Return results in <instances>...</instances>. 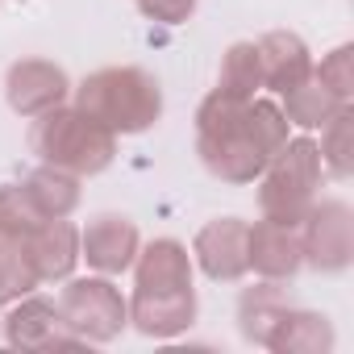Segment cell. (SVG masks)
Masks as SVG:
<instances>
[{
  "mask_svg": "<svg viewBox=\"0 0 354 354\" xmlns=\"http://www.w3.org/2000/svg\"><path fill=\"white\" fill-rule=\"evenodd\" d=\"M288 138L292 125L283 109L267 96L242 100L213 88L196 109V154L213 180L234 188L254 184Z\"/></svg>",
  "mask_w": 354,
  "mask_h": 354,
  "instance_id": "1",
  "label": "cell"
},
{
  "mask_svg": "<svg viewBox=\"0 0 354 354\" xmlns=\"http://www.w3.org/2000/svg\"><path fill=\"white\" fill-rule=\"evenodd\" d=\"M75 92V109L96 117L104 129L121 133H146L162 117V88L146 67H100L92 71Z\"/></svg>",
  "mask_w": 354,
  "mask_h": 354,
  "instance_id": "2",
  "label": "cell"
},
{
  "mask_svg": "<svg viewBox=\"0 0 354 354\" xmlns=\"http://www.w3.org/2000/svg\"><path fill=\"white\" fill-rule=\"evenodd\" d=\"M30 150L38 154V162L71 171L80 180L100 175L113 167L117 158V133L104 129L96 117H88L75 104H59L42 117H34L30 125Z\"/></svg>",
  "mask_w": 354,
  "mask_h": 354,
  "instance_id": "3",
  "label": "cell"
},
{
  "mask_svg": "<svg viewBox=\"0 0 354 354\" xmlns=\"http://www.w3.org/2000/svg\"><path fill=\"white\" fill-rule=\"evenodd\" d=\"M321 175H325V167H321L317 138H308V133L288 138L283 150L259 175V213L279 225H300V217L317 201Z\"/></svg>",
  "mask_w": 354,
  "mask_h": 354,
  "instance_id": "4",
  "label": "cell"
},
{
  "mask_svg": "<svg viewBox=\"0 0 354 354\" xmlns=\"http://www.w3.org/2000/svg\"><path fill=\"white\" fill-rule=\"evenodd\" d=\"M59 292V317L63 329L75 333L84 346H109L129 329V300L113 283V275H84L63 279Z\"/></svg>",
  "mask_w": 354,
  "mask_h": 354,
  "instance_id": "5",
  "label": "cell"
},
{
  "mask_svg": "<svg viewBox=\"0 0 354 354\" xmlns=\"http://www.w3.org/2000/svg\"><path fill=\"white\" fill-rule=\"evenodd\" d=\"M296 234L304 267L317 275H342L354 263V213L346 201H313Z\"/></svg>",
  "mask_w": 354,
  "mask_h": 354,
  "instance_id": "6",
  "label": "cell"
},
{
  "mask_svg": "<svg viewBox=\"0 0 354 354\" xmlns=\"http://www.w3.org/2000/svg\"><path fill=\"white\" fill-rule=\"evenodd\" d=\"M71 96V80L59 63L50 59H17L5 75V100L17 117H42L59 104H67Z\"/></svg>",
  "mask_w": 354,
  "mask_h": 354,
  "instance_id": "7",
  "label": "cell"
},
{
  "mask_svg": "<svg viewBox=\"0 0 354 354\" xmlns=\"http://www.w3.org/2000/svg\"><path fill=\"white\" fill-rule=\"evenodd\" d=\"M246 230L250 221L242 217H217L196 230L192 238V263L213 279V283H238L250 263H246Z\"/></svg>",
  "mask_w": 354,
  "mask_h": 354,
  "instance_id": "8",
  "label": "cell"
},
{
  "mask_svg": "<svg viewBox=\"0 0 354 354\" xmlns=\"http://www.w3.org/2000/svg\"><path fill=\"white\" fill-rule=\"evenodd\" d=\"M138 225L121 213H96L84 230H80V259L96 271V275H125L138 259Z\"/></svg>",
  "mask_w": 354,
  "mask_h": 354,
  "instance_id": "9",
  "label": "cell"
},
{
  "mask_svg": "<svg viewBox=\"0 0 354 354\" xmlns=\"http://www.w3.org/2000/svg\"><path fill=\"white\" fill-rule=\"evenodd\" d=\"M5 342L13 350H63V346H84L75 333L63 329L59 304L46 296H21L5 313Z\"/></svg>",
  "mask_w": 354,
  "mask_h": 354,
  "instance_id": "10",
  "label": "cell"
},
{
  "mask_svg": "<svg viewBox=\"0 0 354 354\" xmlns=\"http://www.w3.org/2000/svg\"><path fill=\"white\" fill-rule=\"evenodd\" d=\"M196 313H201L196 288H162V292L133 288L129 296V325L146 337H180L192 329Z\"/></svg>",
  "mask_w": 354,
  "mask_h": 354,
  "instance_id": "11",
  "label": "cell"
},
{
  "mask_svg": "<svg viewBox=\"0 0 354 354\" xmlns=\"http://www.w3.org/2000/svg\"><path fill=\"white\" fill-rule=\"evenodd\" d=\"M246 263L259 279H283L292 283L304 267L300 254V234L296 225H279V221H254L246 230Z\"/></svg>",
  "mask_w": 354,
  "mask_h": 354,
  "instance_id": "12",
  "label": "cell"
},
{
  "mask_svg": "<svg viewBox=\"0 0 354 354\" xmlns=\"http://www.w3.org/2000/svg\"><path fill=\"white\" fill-rule=\"evenodd\" d=\"M26 250L42 283H63L80 267V230L67 217L42 221L34 234H26Z\"/></svg>",
  "mask_w": 354,
  "mask_h": 354,
  "instance_id": "13",
  "label": "cell"
},
{
  "mask_svg": "<svg viewBox=\"0 0 354 354\" xmlns=\"http://www.w3.org/2000/svg\"><path fill=\"white\" fill-rule=\"evenodd\" d=\"M133 288L142 292H162V288H192V254L180 238H154L146 246H138L133 259Z\"/></svg>",
  "mask_w": 354,
  "mask_h": 354,
  "instance_id": "14",
  "label": "cell"
},
{
  "mask_svg": "<svg viewBox=\"0 0 354 354\" xmlns=\"http://www.w3.org/2000/svg\"><path fill=\"white\" fill-rule=\"evenodd\" d=\"M254 50H259V71H263V88H271V92H288V88H296L308 71H313V50H308V42L300 38V34H292V30H271V34H263L259 42H254Z\"/></svg>",
  "mask_w": 354,
  "mask_h": 354,
  "instance_id": "15",
  "label": "cell"
},
{
  "mask_svg": "<svg viewBox=\"0 0 354 354\" xmlns=\"http://www.w3.org/2000/svg\"><path fill=\"white\" fill-rule=\"evenodd\" d=\"M333 325L325 313H313V308H283L271 337H267V350L271 354H329L333 350Z\"/></svg>",
  "mask_w": 354,
  "mask_h": 354,
  "instance_id": "16",
  "label": "cell"
},
{
  "mask_svg": "<svg viewBox=\"0 0 354 354\" xmlns=\"http://www.w3.org/2000/svg\"><path fill=\"white\" fill-rule=\"evenodd\" d=\"M292 308V288L283 279H259L254 288H242L238 296V329L250 346L267 350V337L279 321V313Z\"/></svg>",
  "mask_w": 354,
  "mask_h": 354,
  "instance_id": "17",
  "label": "cell"
},
{
  "mask_svg": "<svg viewBox=\"0 0 354 354\" xmlns=\"http://www.w3.org/2000/svg\"><path fill=\"white\" fill-rule=\"evenodd\" d=\"M17 184L26 188V196L34 201V209H38L46 221L71 217V213L80 209V196H84V192H80V175L59 171V167H46V162H38L34 171H26Z\"/></svg>",
  "mask_w": 354,
  "mask_h": 354,
  "instance_id": "18",
  "label": "cell"
},
{
  "mask_svg": "<svg viewBox=\"0 0 354 354\" xmlns=\"http://www.w3.org/2000/svg\"><path fill=\"white\" fill-rule=\"evenodd\" d=\"M350 100H342V96H333L321 80H317V71H308L296 88H288L283 92V117H288V125H300L304 133L308 129H321L333 113H342Z\"/></svg>",
  "mask_w": 354,
  "mask_h": 354,
  "instance_id": "19",
  "label": "cell"
},
{
  "mask_svg": "<svg viewBox=\"0 0 354 354\" xmlns=\"http://www.w3.org/2000/svg\"><path fill=\"white\" fill-rule=\"evenodd\" d=\"M38 271L30 263V250H26V238L17 234H0V308H9L13 300L30 296L38 288Z\"/></svg>",
  "mask_w": 354,
  "mask_h": 354,
  "instance_id": "20",
  "label": "cell"
},
{
  "mask_svg": "<svg viewBox=\"0 0 354 354\" xmlns=\"http://www.w3.org/2000/svg\"><path fill=\"white\" fill-rule=\"evenodd\" d=\"M217 92L242 96V100H250V96L263 92V71H259V50H254V42H234V46H225L221 71H217Z\"/></svg>",
  "mask_w": 354,
  "mask_h": 354,
  "instance_id": "21",
  "label": "cell"
},
{
  "mask_svg": "<svg viewBox=\"0 0 354 354\" xmlns=\"http://www.w3.org/2000/svg\"><path fill=\"white\" fill-rule=\"evenodd\" d=\"M350 121H354V109L346 104L342 113H333L325 125H321V167L333 175V180H350V171H354V142H350Z\"/></svg>",
  "mask_w": 354,
  "mask_h": 354,
  "instance_id": "22",
  "label": "cell"
},
{
  "mask_svg": "<svg viewBox=\"0 0 354 354\" xmlns=\"http://www.w3.org/2000/svg\"><path fill=\"white\" fill-rule=\"evenodd\" d=\"M42 221H46V217L34 209V201L26 196L21 184H5V188H0V234L26 238V234H34Z\"/></svg>",
  "mask_w": 354,
  "mask_h": 354,
  "instance_id": "23",
  "label": "cell"
},
{
  "mask_svg": "<svg viewBox=\"0 0 354 354\" xmlns=\"http://www.w3.org/2000/svg\"><path fill=\"white\" fill-rule=\"evenodd\" d=\"M313 71H317V80H321L333 96L354 100V46H350V42H342L337 50H329V55L321 59V67L313 63Z\"/></svg>",
  "mask_w": 354,
  "mask_h": 354,
  "instance_id": "24",
  "label": "cell"
},
{
  "mask_svg": "<svg viewBox=\"0 0 354 354\" xmlns=\"http://www.w3.org/2000/svg\"><path fill=\"white\" fill-rule=\"evenodd\" d=\"M142 9L146 21H158V26H184L192 13H196V0H133Z\"/></svg>",
  "mask_w": 354,
  "mask_h": 354,
  "instance_id": "25",
  "label": "cell"
}]
</instances>
